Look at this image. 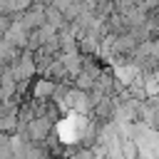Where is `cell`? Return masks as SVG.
Wrapping results in <instances>:
<instances>
[{"label":"cell","instance_id":"obj_2","mask_svg":"<svg viewBox=\"0 0 159 159\" xmlns=\"http://www.w3.org/2000/svg\"><path fill=\"white\" fill-rule=\"evenodd\" d=\"M55 80H50V77H45V75H37L32 82H30V99H50L52 97V92H55Z\"/></svg>","mask_w":159,"mask_h":159},{"label":"cell","instance_id":"obj_4","mask_svg":"<svg viewBox=\"0 0 159 159\" xmlns=\"http://www.w3.org/2000/svg\"><path fill=\"white\" fill-rule=\"evenodd\" d=\"M45 22H50V25H52L55 30H60V27H62V25H65L67 20H65L62 10H57V7L52 5V2H47V5H45Z\"/></svg>","mask_w":159,"mask_h":159},{"label":"cell","instance_id":"obj_3","mask_svg":"<svg viewBox=\"0 0 159 159\" xmlns=\"http://www.w3.org/2000/svg\"><path fill=\"white\" fill-rule=\"evenodd\" d=\"M10 45H15L17 50H25L27 47V37H30V32L22 27V22L17 20V17H12V22H10V27H7V32L2 35Z\"/></svg>","mask_w":159,"mask_h":159},{"label":"cell","instance_id":"obj_5","mask_svg":"<svg viewBox=\"0 0 159 159\" xmlns=\"http://www.w3.org/2000/svg\"><path fill=\"white\" fill-rule=\"evenodd\" d=\"M20 129V122H17V112H7V114H0V132L2 134H15Z\"/></svg>","mask_w":159,"mask_h":159},{"label":"cell","instance_id":"obj_1","mask_svg":"<svg viewBox=\"0 0 159 159\" xmlns=\"http://www.w3.org/2000/svg\"><path fill=\"white\" fill-rule=\"evenodd\" d=\"M55 129V122H50L45 114H35L25 127H20L17 132H25V137L30 139V142H35V144H42L45 139H47V134Z\"/></svg>","mask_w":159,"mask_h":159},{"label":"cell","instance_id":"obj_6","mask_svg":"<svg viewBox=\"0 0 159 159\" xmlns=\"http://www.w3.org/2000/svg\"><path fill=\"white\" fill-rule=\"evenodd\" d=\"M10 22H12V15H10V12H5V10H0V37L7 32Z\"/></svg>","mask_w":159,"mask_h":159}]
</instances>
